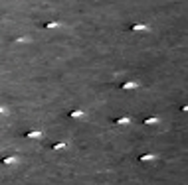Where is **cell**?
<instances>
[{
    "label": "cell",
    "mask_w": 188,
    "mask_h": 185,
    "mask_svg": "<svg viewBox=\"0 0 188 185\" xmlns=\"http://www.w3.org/2000/svg\"><path fill=\"white\" fill-rule=\"evenodd\" d=\"M44 134L40 132V130H26L24 132V138H32V140H38V138H42Z\"/></svg>",
    "instance_id": "cell-1"
},
{
    "label": "cell",
    "mask_w": 188,
    "mask_h": 185,
    "mask_svg": "<svg viewBox=\"0 0 188 185\" xmlns=\"http://www.w3.org/2000/svg\"><path fill=\"white\" fill-rule=\"evenodd\" d=\"M121 89H125V91L139 89V83H135V81H125V83H121Z\"/></svg>",
    "instance_id": "cell-2"
},
{
    "label": "cell",
    "mask_w": 188,
    "mask_h": 185,
    "mask_svg": "<svg viewBox=\"0 0 188 185\" xmlns=\"http://www.w3.org/2000/svg\"><path fill=\"white\" fill-rule=\"evenodd\" d=\"M147 24H141V22H137V24H131V26H129V30L131 32H143V30H147Z\"/></svg>",
    "instance_id": "cell-3"
},
{
    "label": "cell",
    "mask_w": 188,
    "mask_h": 185,
    "mask_svg": "<svg viewBox=\"0 0 188 185\" xmlns=\"http://www.w3.org/2000/svg\"><path fill=\"white\" fill-rule=\"evenodd\" d=\"M129 122H131L129 116H117V118L113 120V124H117V126H125V124H129Z\"/></svg>",
    "instance_id": "cell-4"
},
{
    "label": "cell",
    "mask_w": 188,
    "mask_h": 185,
    "mask_svg": "<svg viewBox=\"0 0 188 185\" xmlns=\"http://www.w3.org/2000/svg\"><path fill=\"white\" fill-rule=\"evenodd\" d=\"M83 116H85V112H83L81 108H75V110L69 112V118H83Z\"/></svg>",
    "instance_id": "cell-5"
},
{
    "label": "cell",
    "mask_w": 188,
    "mask_h": 185,
    "mask_svg": "<svg viewBox=\"0 0 188 185\" xmlns=\"http://www.w3.org/2000/svg\"><path fill=\"white\" fill-rule=\"evenodd\" d=\"M44 30H53V28H60V22H42Z\"/></svg>",
    "instance_id": "cell-6"
},
{
    "label": "cell",
    "mask_w": 188,
    "mask_h": 185,
    "mask_svg": "<svg viewBox=\"0 0 188 185\" xmlns=\"http://www.w3.org/2000/svg\"><path fill=\"white\" fill-rule=\"evenodd\" d=\"M153 159H157V155H154V154H143V155L139 158V162L145 163V162H153Z\"/></svg>",
    "instance_id": "cell-7"
},
{
    "label": "cell",
    "mask_w": 188,
    "mask_h": 185,
    "mask_svg": "<svg viewBox=\"0 0 188 185\" xmlns=\"http://www.w3.org/2000/svg\"><path fill=\"white\" fill-rule=\"evenodd\" d=\"M16 162H18V158H14V155H8V158H2V163H4V166H14Z\"/></svg>",
    "instance_id": "cell-8"
},
{
    "label": "cell",
    "mask_w": 188,
    "mask_h": 185,
    "mask_svg": "<svg viewBox=\"0 0 188 185\" xmlns=\"http://www.w3.org/2000/svg\"><path fill=\"white\" fill-rule=\"evenodd\" d=\"M143 122L147 124V126H150V124H158V116H147Z\"/></svg>",
    "instance_id": "cell-9"
},
{
    "label": "cell",
    "mask_w": 188,
    "mask_h": 185,
    "mask_svg": "<svg viewBox=\"0 0 188 185\" xmlns=\"http://www.w3.org/2000/svg\"><path fill=\"white\" fill-rule=\"evenodd\" d=\"M64 148H65L64 142H56V144H52V150H64Z\"/></svg>",
    "instance_id": "cell-10"
},
{
    "label": "cell",
    "mask_w": 188,
    "mask_h": 185,
    "mask_svg": "<svg viewBox=\"0 0 188 185\" xmlns=\"http://www.w3.org/2000/svg\"><path fill=\"white\" fill-rule=\"evenodd\" d=\"M182 112H188V104H184V106H182Z\"/></svg>",
    "instance_id": "cell-11"
},
{
    "label": "cell",
    "mask_w": 188,
    "mask_h": 185,
    "mask_svg": "<svg viewBox=\"0 0 188 185\" xmlns=\"http://www.w3.org/2000/svg\"><path fill=\"white\" fill-rule=\"evenodd\" d=\"M4 112H6V108H4V106H0V114H4Z\"/></svg>",
    "instance_id": "cell-12"
}]
</instances>
